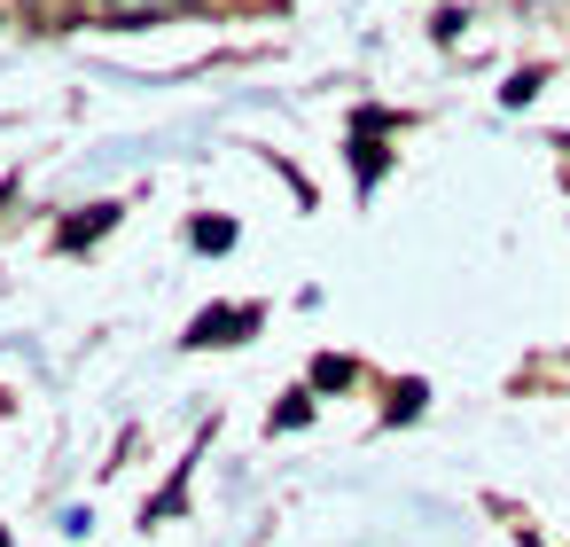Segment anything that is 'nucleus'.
I'll list each match as a JSON object with an SVG mask.
<instances>
[{"label": "nucleus", "instance_id": "nucleus-5", "mask_svg": "<svg viewBox=\"0 0 570 547\" xmlns=\"http://www.w3.org/2000/svg\"><path fill=\"white\" fill-rule=\"evenodd\" d=\"M313 383H321V391H336V383H352V368H344V360H321V368H313Z\"/></svg>", "mask_w": 570, "mask_h": 547}, {"label": "nucleus", "instance_id": "nucleus-2", "mask_svg": "<svg viewBox=\"0 0 570 547\" xmlns=\"http://www.w3.org/2000/svg\"><path fill=\"white\" fill-rule=\"evenodd\" d=\"M102 227H118V204H87V212H79V219H71V227H63L56 243H63V251H87V243H95Z\"/></svg>", "mask_w": 570, "mask_h": 547}, {"label": "nucleus", "instance_id": "nucleus-1", "mask_svg": "<svg viewBox=\"0 0 570 547\" xmlns=\"http://www.w3.org/2000/svg\"><path fill=\"white\" fill-rule=\"evenodd\" d=\"M250 329H258V313H250V305H212V313H196L188 344H243Z\"/></svg>", "mask_w": 570, "mask_h": 547}, {"label": "nucleus", "instance_id": "nucleus-4", "mask_svg": "<svg viewBox=\"0 0 570 547\" xmlns=\"http://www.w3.org/2000/svg\"><path fill=\"white\" fill-rule=\"evenodd\" d=\"M165 0H110V25H149Z\"/></svg>", "mask_w": 570, "mask_h": 547}, {"label": "nucleus", "instance_id": "nucleus-3", "mask_svg": "<svg viewBox=\"0 0 570 547\" xmlns=\"http://www.w3.org/2000/svg\"><path fill=\"white\" fill-rule=\"evenodd\" d=\"M235 243V219H196V251H227Z\"/></svg>", "mask_w": 570, "mask_h": 547}, {"label": "nucleus", "instance_id": "nucleus-6", "mask_svg": "<svg viewBox=\"0 0 570 547\" xmlns=\"http://www.w3.org/2000/svg\"><path fill=\"white\" fill-rule=\"evenodd\" d=\"M71 9V0H32V17H63Z\"/></svg>", "mask_w": 570, "mask_h": 547}]
</instances>
